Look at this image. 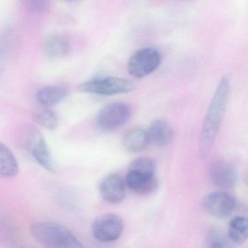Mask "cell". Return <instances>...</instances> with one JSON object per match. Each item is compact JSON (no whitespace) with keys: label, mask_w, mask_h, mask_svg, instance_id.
<instances>
[{"label":"cell","mask_w":248,"mask_h":248,"mask_svg":"<svg viewBox=\"0 0 248 248\" xmlns=\"http://www.w3.org/2000/svg\"><path fill=\"white\" fill-rule=\"evenodd\" d=\"M130 116L131 108L127 104L112 103L101 108L97 116V124L102 131H114L124 125Z\"/></svg>","instance_id":"6"},{"label":"cell","mask_w":248,"mask_h":248,"mask_svg":"<svg viewBox=\"0 0 248 248\" xmlns=\"http://www.w3.org/2000/svg\"><path fill=\"white\" fill-rule=\"evenodd\" d=\"M149 143L147 132L136 128L127 132L123 139V145L127 152L137 153L144 150Z\"/></svg>","instance_id":"14"},{"label":"cell","mask_w":248,"mask_h":248,"mask_svg":"<svg viewBox=\"0 0 248 248\" xmlns=\"http://www.w3.org/2000/svg\"><path fill=\"white\" fill-rule=\"evenodd\" d=\"M229 240L221 232L216 229L210 230L206 236L207 246L210 248H228L230 246Z\"/></svg>","instance_id":"20"},{"label":"cell","mask_w":248,"mask_h":248,"mask_svg":"<svg viewBox=\"0 0 248 248\" xmlns=\"http://www.w3.org/2000/svg\"><path fill=\"white\" fill-rule=\"evenodd\" d=\"M203 207L208 214L216 218L223 219L229 217L236 210V201L233 196L226 191L211 193L207 196L203 202Z\"/></svg>","instance_id":"8"},{"label":"cell","mask_w":248,"mask_h":248,"mask_svg":"<svg viewBox=\"0 0 248 248\" xmlns=\"http://www.w3.org/2000/svg\"><path fill=\"white\" fill-rule=\"evenodd\" d=\"M128 171L146 174V175H155L156 164L151 158H137L130 163Z\"/></svg>","instance_id":"19"},{"label":"cell","mask_w":248,"mask_h":248,"mask_svg":"<svg viewBox=\"0 0 248 248\" xmlns=\"http://www.w3.org/2000/svg\"><path fill=\"white\" fill-rule=\"evenodd\" d=\"M99 192L101 197L108 202H121L126 196L125 181L118 174H110L100 183Z\"/></svg>","instance_id":"10"},{"label":"cell","mask_w":248,"mask_h":248,"mask_svg":"<svg viewBox=\"0 0 248 248\" xmlns=\"http://www.w3.org/2000/svg\"><path fill=\"white\" fill-rule=\"evenodd\" d=\"M149 143L157 147L168 146L173 139V130L168 122L156 120L152 122L147 131Z\"/></svg>","instance_id":"12"},{"label":"cell","mask_w":248,"mask_h":248,"mask_svg":"<svg viewBox=\"0 0 248 248\" xmlns=\"http://www.w3.org/2000/svg\"><path fill=\"white\" fill-rule=\"evenodd\" d=\"M24 6L34 14H45L50 8V0H22Z\"/></svg>","instance_id":"21"},{"label":"cell","mask_w":248,"mask_h":248,"mask_svg":"<svg viewBox=\"0 0 248 248\" xmlns=\"http://www.w3.org/2000/svg\"><path fill=\"white\" fill-rule=\"evenodd\" d=\"M69 2H77V1H79V0H67Z\"/></svg>","instance_id":"22"},{"label":"cell","mask_w":248,"mask_h":248,"mask_svg":"<svg viewBox=\"0 0 248 248\" xmlns=\"http://www.w3.org/2000/svg\"><path fill=\"white\" fill-rule=\"evenodd\" d=\"M124 230V222L118 215L106 213L94 220L92 225L93 235L97 240L110 242L120 237Z\"/></svg>","instance_id":"7"},{"label":"cell","mask_w":248,"mask_h":248,"mask_svg":"<svg viewBox=\"0 0 248 248\" xmlns=\"http://www.w3.org/2000/svg\"><path fill=\"white\" fill-rule=\"evenodd\" d=\"M34 120L40 125L47 130L53 131L59 126V119L54 111L49 108V107H43V108H37L34 114Z\"/></svg>","instance_id":"18"},{"label":"cell","mask_w":248,"mask_h":248,"mask_svg":"<svg viewBox=\"0 0 248 248\" xmlns=\"http://www.w3.org/2000/svg\"><path fill=\"white\" fill-rule=\"evenodd\" d=\"M231 94L229 77L220 79L203 122L200 138V155L205 157L210 152L224 117Z\"/></svg>","instance_id":"1"},{"label":"cell","mask_w":248,"mask_h":248,"mask_svg":"<svg viewBox=\"0 0 248 248\" xmlns=\"http://www.w3.org/2000/svg\"><path fill=\"white\" fill-rule=\"evenodd\" d=\"M125 183L130 190L140 195L151 194L158 186L155 175H146L132 171L127 172Z\"/></svg>","instance_id":"11"},{"label":"cell","mask_w":248,"mask_h":248,"mask_svg":"<svg viewBox=\"0 0 248 248\" xmlns=\"http://www.w3.org/2000/svg\"><path fill=\"white\" fill-rule=\"evenodd\" d=\"M69 93V89L66 87L61 85L47 86L38 91L37 98L43 107H50L63 101Z\"/></svg>","instance_id":"13"},{"label":"cell","mask_w":248,"mask_h":248,"mask_svg":"<svg viewBox=\"0 0 248 248\" xmlns=\"http://www.w3.org/2000/svg\"><path fill=\"white\" fill-rule=\"evenodd\" d=\"M18 163L11 149L0 142V178H9L18 173Z\"/></svg>","instance_id":"15"},{"label":"cell","mask_w":248,"mask_h":248,"mask_svg":"<svg viewBox=\"0 0 248 248\" xmlns=\"http://www.w3.org/2000/svg\"><path fill=\"white\" fill-rule=\"evenodd\" d=\"M78 89L87 93L111 96L131 92L135 89V85L132 81L124 78L107 77L83 82Z\"/></svg>","instance_id":"3"},{"label":"cell","mask_w":248,"mask_h":248,"mask_svg":"<svg viewBox=\"0 0 248 248\" xmlns=\"http://www.w3.org/2000/svg\"><path fill=\"white\" fill-rule=\"evenodd\" d=\"M33 236L42 245L49 248H80L82 242L67 228L54 222H37L32 225Z\"/></svg>","instance_id":"2"},{"label":"cell","mask_w":248,"mask_h":248,"mask_svg":"<svg viewBox=\"0 0 248 248\" xmlns=\"http://www.w3.org/2000/svg\"><path fill=\"white\" fill-rule=\"evenodd\" d=\"M210 175L213 184L220 189H232L237 184V171L226 161L214 162L210 167Z\"/></svg>","instance_id":"9"},{"label":"cell","mask_w":248,"mask_h":248,"mask_svg":"<svg viewBox=\"0 0 248 248\" xmlns=\"http://www.w3.org/2000/svg\"><path fill=\"white\" fill-rule=\"evenodd\" d=\"M160 53L154 47H146L139 49L129 59L127 71L131 76L143 78L151 75L160 66Z\"/></svg>","instance_id":"4"},{"label":"cell","mask_w":248,"mask_h":248,"mask_svg":"<svg viewBox=\"0 0 248 248\" xmlns=\"http://www.w3.org/2000/svg\"><path fill=\"white\" fill-rule=\"evenodd\" d=\"M27 132L26 146L34 160L46 170L56 172L57 170L56 162L43 135L34 127H30Z\"/></svg>","instance_id":"5"},{"label":"cell","mask_w":248,"mask_h":248,"mask_svg":"<svg viewBox=\"0 0 248 248\" xmlns=\"http://www.w3.org/2000/svg\"><path fill=\"white\" fill-rule=\"evenodd\" d=\"M248 236V219L244 216H236L229 222L228 237L235 245H242Z\"/></svg>","instance_id":"17"},{"label":"cell","mask_w":248,"mask_h":248,"mask_svg":"<svg viewBox=\"0 0 248 248\" xmlns=\"http://www.w3.org/2000/svg\"><path fill=\"white\" fill-rule=\"evenodd\" d=\"M43 49L48 57L62 59L69 54L71 47L66 38L62 36L53 35L45 41Z\"/></svg>","instance_id":"16"}]
</instances>
